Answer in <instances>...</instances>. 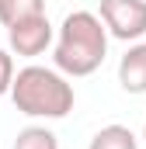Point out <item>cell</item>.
Wrapping results in <instances>:
<instances>
[{"label":"cell","mask_w":146,"mask_h":149,"mask_svg":"<svg viewBox=\"0 0 146 149\" xmlns=\"http://www.w3.org/2000/svg\"><path fill=\"white\" fill-rule=\"evenodd\" d=\"M56 38V28L49 24L45 14L35 17H25V21H14L7 28V42H11V56H25V59H35L42 56Z\"/></svg>","instance_id":"277c9868"},{"label":"cell","mask_w":146,"mask_h":149,"mask_svg":"<svg viewBox=\"0 0 146 149\" xmlns=\"http://www.w3.org/2000/svg\"><path fill=\"white\" fill-rule=\"evenodd\" d=\"M52 63L63 76H91L108 56V31L98 14L70 10L52 38Z\"/></svg>","instance_id":"6da1fadb"},{"label":"cell","mask_w":146,"mask_h":149,"mask_svg":"<svg viewBox=\"0 0 146 149\" xmlns=\"http://www.w3.org/2000/svg\"><path fill=\"white\" fill-rule=\"evenodd\" d=\"M143 139H146V121H143Z\"/></svg>","instance_id":"30bf717a"},{"label":"cell","mask_w":146,"mask_h":149,"mask_svg":"<svg viewBox=\"0 0 146 149\" xmlns=\"http://www.w3.org/2000/svg\"><path fill=\"white\" fill-rule=\"evenodd\" d=\"M98 17L111 38L139 42L146 35V0H101Z\"/></svg>","instance_id":"3957f363"},{"label":"cell","mask_w":146,"mask_h":149,"mask_svg":"<svg viewBox=\"0 0 146 149\" xmlns=\"http://www.w3.org/2000/svg\"><path fill=\"white\" fill-rule=\"evenodd\" d=\"M45 14V0H0V24L11 28L14 21Z\"/></svg>","instance_id":"52a82bcc"},{"label":"cell","mask_w":146,"mask_h":149,"mask_svg":"<svg viewBox=\"0 0 146 149\" xmlns=\"http://www.w3.org/2000/svg\"><path fill=\"white\" fill-rule=\"evenodd\" d=\"M14 149H59V139H56V132L45 128V125H28V128L18 132Z\"/></svg>","instance_id":"ba28073f"},{"label":"cell","mask_w":146,"mask_h":149,"mask_svg":"<svg viewBox=\"0 0 146 149\" xmlns=\"http://www.w3.org/2000/svg\"><path fill=\"white\" fill-rule=\"evenodd\" d=\"M87 149H139V139L132 135V128L125 125H105Z\"/></svg>","instance_id":"8992f818"},{"label":"cell","mask_w":146,"mask_h":149,"mask_svg":"<svg viewBox=\"0 0 146 149\" xmlns=\"http://www.w3.org/2000/svg\"><path fill=\"white\" fill-rule=\"evenodd\" d=\"M11 101L28 118H66L73 111V83L59 70L49 66H25L11 80Z\"/></svg>","instance_id":"7a4b0ae2"},{"label":"cell","mask_w":146,"mask_h":149,"mask_svg":"<svg viewBox=\"0 0 146 149\" xmlns=\"http://www.w3.org/2000/svg\"><path fill=\"white\" fill-rule=\"evenodd\" d=\"M118 83L125 94H146V42L129 45V52L118 59Z\"/></svg>","instance_id":"5b68a950"},{"label":"cell","mask_w":146,"mask_h":149,"mask_svg":"<svg viewBox=\"0 0 146 149\" xmlns=\"http://www.w3.org/2000/svg\"><path fill=\"white\" fill-rule=\"evenodd\" d=\"M14 56L7 52V49H0V97L4 94H11V80H14Z\"/></svg>","instance_id":"9c48e42d"}]
</instances>
